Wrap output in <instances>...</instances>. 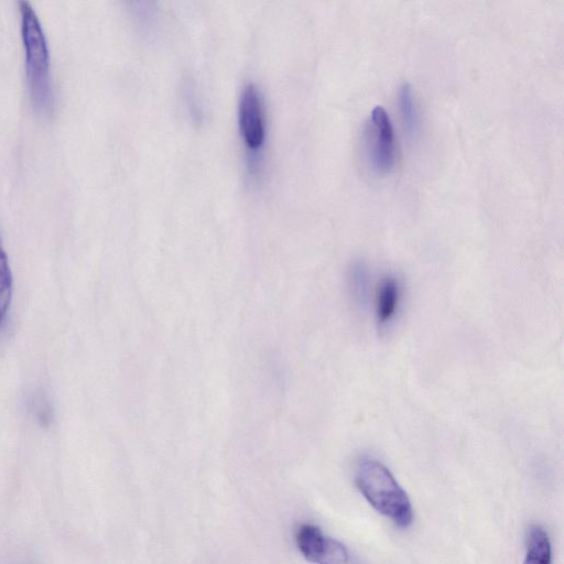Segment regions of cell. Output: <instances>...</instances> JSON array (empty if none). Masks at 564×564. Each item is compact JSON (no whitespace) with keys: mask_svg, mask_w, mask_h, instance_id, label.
Segmentation results:
<instances>
[{"mask_svg":"<svg viewBox=\"0 0 564 564\" xmlns=\"http://www.w3.org/2000/svg\"><path fill=\"white\" fill-rule=\"evenodd\" d=\"M19 9L25 52V75L31 100L37 113L50 115L54 98L47 41L32 4L26 0H21Z\"/></svg>","mask_w":564,"mask_h":564,"instance_id":"obj_1","label":"cell"},{"mask_svg":"<svg viewBox=\"0 0 564 564\" xmlns=\"http://www.w3.org/2000/svg\"><path fill=\"white\" fill-rule=\"evenodd\" d=\"M355 482L366 500L395 525L408 528L413 522V508L406 492L391 471L373 458L359 460Z\"/></svg>","mask_w":564,"mask_h":564,"instance_id":"obj_2","label":"cell"},{"mask_svg":"<svg viewBox=\"0 0 564 564\" xmlns=\"http://www.w3.org/2000/svg\"><path fill=\"white\" fill-rule=\"evenodd\" d=\"M364 149L370 169L380 175L390 173L395 164L394 130L387 110L376 106L364 129Z\"/></svg>","mask_w":564,"mask_h":564,"instance_id":"obj_3","label":"cell"},{"mask_svg":"<svg viewBox=\"0 0 564 564\" xmlns=\"http://www.w3.org/2000/svg\"><path fill=\"white\" fill-rule=\"evenodd\" d=\"M238 124L242 141L252 153L262 149L265 134V113L259 88L249 83L243 86L238 102Z\"/></svg>","mask_w":564,"mask_h":564,"instance_id":"obj_4","label":"cell"},{"mask_svg":"<svg viewBox=\"0 0 564 564\" xmlns=\"http://www.w3.org/2000/svg\"><path fill=\"white\" fill-rule=\"evenodd\" d=\"M401 297L399 281L391 275L380 280L375 294V314L380 328L389 325L395 317Z\"/></svg>","mask_w":564,"mask_h":564,"instance_id":"obj_5","label":"cell"},{"mask_svg":"<svg viewBox=\"0 0 564 564\" xmlns=\"http://www.w3.org/2000/svg\"><path fill=\"white\" fill-rule=\"evenodd\" d=\"M398 108L405 133L415 139L421 130V119L412 86L406 82L398 89Z\"/></svg>","mask_w":564,"mask_h":564,"instance_id":"obj_6","label":"cell"},{"mask_svg":"<svg viewBox=\"0 0 564 564\" xmlns=\"http://www.w3.org/2000/svg\"><path fill=\"white\" fill-rule=\"evenodd\" d=\"M523 564H551L552 549L547 533L539 525H531L527 533Z\"/></svg>","mask_w":564,"mask_h":564,"instance_id":"obj_7","label":"cell"},{"mask_svg":"<svg viewBox=\"0 0 564 564\" xmlns=\"http://www.w3.org/2000/svg\"><path fill=\"white\" fill-rule=\"evenodd\" d=\"M325 541L321 529L311 523L301 524L295 532V543L301 554L310 562L316 563Z\"/></svg>","mask_w":564,"mask_h":564,"instance_id":"obj_8","label":"cell"},{"mask_svg":"<svg viewBox=\"0 0 564 564\" xmlns=\"http://www.w3.org/2000/svg\"><path fill=\"white\" fill-rule=\"evenodd\" d=\"M348 288L352 301L364 306L368 300L369 274L362 262L356 261L351 264L348 272Z\"/></svg>","mask_w":564,"mask_h":564,"instance_id":"obj_9","label":"cell"},{"mask_svg":"<svg viewBox=\"0 0 564 564\" xmlns=\"http://www.w3.org/2000/svg\"><path fill=\"white\" fill-rule=\"evenodd\" d=\"M12 299V272L8 254L0 243V329L4 325Z\"/></svg>","mask_w":564,"mask_h":564,"instance_id":"obj_10","label":"cell"},{"mask_svg":"<svg viewBox=\"0 0 564 564\" xmlns=\"http://www.w3.org/2000/svg\"><path fill=\"white\" fill-rule=\"evenodd\" d=\"M348 551L339 541L325 536L316 564H348Z\"/></svg>","mask_w":564,"mask_h":564,"instance_id":"obj_11","label":"cell"},{"mask_svg":"<svg viewBox=\"0 0 564 564\" xmlns=\"http://www.w3.org/2000/svg\"><path fill=\"white\" fill-rule=\"evenodd\" d=\"M34 415L42 426H48L53 419L52 405L43 392L34 394L32 400Z\"/></svg>","mask_w":564,"mask_h":564,"instance_id":"obj_12","label":"cell"}]
</instances>
